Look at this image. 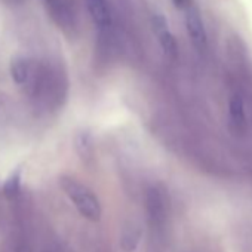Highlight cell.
<instances>
[{
  "label": "cell",
  "instance_id": "cell-4",
  "mask_svg": "<svg viewBox=\"0 0 252 252\" xmlns=\"http://www.w3.org/2000/svg\"><path fill=\"white\" fill-rule=\"evenodd\" d=\"M153 29H155V33L158 36V40L163 49V52L171 57V58H175L177 57V52H178V46H177V40L166 23V20L162 17V15H156L153 18Z\"/></svg>",
  "mask_w": 252,
  "mask_h": 252
},
{
  "label": "cell",
  "instance_id": "cell-11",
  "mask_svg": "<svg viewBox=\"0 0 252 252\" xmlns=\"http://www.w3.org/2000/svg\"><path fill=\"white\" fill-rule=\"evenodd\" d=\"M45 252H58V251L57 249H46Z\"/></svg>",
  "mask_w": 252,
  "mask_h": 252
},
{
  "label": "cell",
  "instance_id": "cell-7",
  "mask_svg": "<svg viewBox=\"0 0 252 252\" xmlns=\"http://www.w3.org/2000/svg\"><path fill=\"white\" fill-rule=\"evenodd\" d=\"M11 74L15 83L18 85H26L30 80L32 76V67L30 63L24 58H17L12 65H11Z\"/></svg>",
  "mask_w": 252,
  "mask_h": 252
},
{
  "label": "cell",
  "instance_id": "cell-8",
  "mask_svg": "<svg viewBox=\"0 0 252 252\" xmlns=\"http://www.w3.org/2000/svg\"><path fill=\"white\" fill-rule=\"evenodd\" d=\"M147 205H149V211L152 214V217L155 218H160L163 217V212H165V203H163V199H162V194L159 193V190H150L149 193V197H147Z\"/></svg>",
  "mask_w": 252,
  "mask_h": 252
},
{
  "label": "cell",
  "instance_id": "cell-2",
  "mask_svg": "<svg viewBox=\"0 0 252 252\" xmlns=\"http://www.w3.org/2000/svg\"><path fill=\"white\" fill-rule=\"evenodd\" d=\"M228 126L230 131L236 135H243L246 131V110H245V101L239 92H234L228 98Z\"/></svg>",
  "mask_w": 252,
  "mask_h": 252
},
{
  "label": "cell",
  "instance_id": "cell-10",
  "mask_svg": "<svg viewBox=\"0 0 252 252\" xmlns=\"http://www.w3.org/2000/svg\"><path fill=\"white\" fill-rule=\"evenodd\" d=\"M172 2L177 5V6H183V3H184V0H172Z\"/></svg>",
  "mask_w": 252,
  "mask_h": 252
},
{
  "label": "cell",
  "instance_id": "cell-9",
  "mask_svg": "<svg viewBox=\"0 0 252 252\" xmlns=\"http://www.w3.org/2000/svg\"><path fill=\"white\" fill-rule=\"evenodd\" d=\"M21 174H23V171L18 168L5 181V184H3V193L8 197H12V196H15L20 191V187H21Z\"/></svg>",
  "mask_w": 252,
  "mask_h": 252
},
{
  "label": "cell",
  "instance_id": "cell-6",
  "mask_svg": "<svg viewBox=\"0 0 252 252\" xmlns=\"http://www.w3.org/2000/svg\"><path fill=\"white\" fill-rule=\"evenodd\" d=\"M140 237H141V230L138 228V225H135L134 222H131L129 225H126L122 231V237H120V246L125 252H134L140 243Z\"/></svg>",
  "mask_w": 252,
  "mask_h": 252
},
{
  "label": "cell",
  "instance_id": "cell-5",
  "mask_svg": "<svg viewBox=\"0 0 252 252\" xmlns=\"http://www.w3.org/2000/svg\"><path fill=\"white\" fill-rule=\"evenodd\" d=\"M86 5L89 9V14L94 20V23L99 29H107L110 27V11L107 0H86Z\"/></svg>",
  "mask_w": 252,
  "mask_h": 252
},
{
  "label": "cell",
  "instance_id": "cell-1",
  "mask_svg": "<svg viewBox=\"0 0 252 252\" xmlns=\"http://www.w3.org/2000/svg\"><path fill=\"white\" fill-rule=\"evenodd\" d=\"M60 186L82 217L92 222H98L101 220V205L91 189L71 177H61Z\"/></svg>",
  "mask_w": 252,
  "mask_h": 252
},
{
  "label": "cell",
  "instance_id": "cell-3",
  "mask_svg": "<svg viewBox=\"0 0 252 252\" xmlns=\"http://www.w3.org/2000/svg\"><path fill=\"white\" fill-rule=\"evenodd\" d=\"M186 27H187V33H189V37L193 42V45L197 49H205L206 42H208L206 30H205L202 17L194 6H189L186 9Z\"/></svg>",
  "mask_w": 252,
  "mask_h": 252
}]
</instances>
